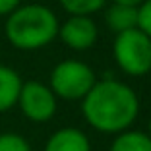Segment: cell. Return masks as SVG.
Returning <instances> with one entry per match:
<instances>
[{
	"mask_svg": "<svg viewBox=\"0 0 151 151\" xmlns=\"http://www.w3.org/2000/svg\"><path fill=\"white\" fill-rule=\"evenodd\" d=\"M81 112L89 126L105 134L128 130L139 114V99L124 81L105 78L95 81L89 93L81 99Z\"/></svg>",
	"mask_w": 151,
	"mask_h": 151,
	"instance_id": "obj_1",
	"label": "cell"
},
{
	"mask_svg": "<svg viewBox=\"0 0 151 151\" xmlns=\"http://www.w3.org/2000/svg\"><path fill=\"white\" fill-rule=\"evenodd\" d=\"M58 18L43 4L18 6L6 16L4 33L8 43L19 50H37L58 37Z\"/></svg>",
	"mask_w": 151,
	"mask_h": 151,
	"instance_id": "obj_2",
	"label": "cell"
},
{
	"mask_svg": "<svg viewBox=\"0 0 151 151\" xmlns=\"http://www.w3.org/2000/svg\"><path fill=\"white\" fill-rule=\"evenodd\" d=\"M112 54L118 68L128 76H145L151 72V37L134 27L116 35Z\"/></svg>",
	"mask_w": 151,
	"mask_h": 151,
	"instance_id": "obj_3",
	"label": "cell"
},
{
	"mask_svg": "<svg viewBox=\"0 0 151 151\" xmlns=\"http://www.w3.org/2000/svg\"><path fill=\"white\" fill-rule=\"evenodd\" d=\"M97 78L95 72L80 60H62L50 72V85L52 93L66 101H78L89 93L95 85Z\"/></svg>",
	"mask_w": 151,
	"mask_h": 151,
	"instance_id": "obj_4",
	"label": "cell"
},
{
	"mask_svg": "<svg viewBox=\"0 0 151 151\" xmlns=\"http://www.w3.org/2000/svg\"><path fill=\"white\" fill-rule=\"evenodd\" d=\"M23 116L31 122H47L56 112V95L41 81H25L19 89L18 103Z\"/></svg>",
	"mask_w": 151,
	"mask_h": 151,
	"instance_id": "obj_5",
	"label": "cell"
},
{
	"mask_svg": "<svg viewBox=\"0 0 151 151\" xmlns=\"http://www.w3.org/2000/svg\"><path fill=\"white\" fill-rule=\"evenodd\" d=\"M58 37L72 50H87L97 43L99 29L91 16H70L58 27Z\"/></svg>",
	"mask_w": 151,
	"mask_h": 151,
	"instance_id": "obj_6",
	"label": "cell"
},
{
	"mask_svg": "<svg viewBox=\"0 0 151 151\" xmlns=\"http://www.w3.org/2000/svg\"><path fill=\"white\" fill-rule=\"evenodd\" d=\"M45 151H91V142L80 128H60L47 139Z\"/></svg>",
	"mask_w": 151,
	"mask_h": 151,
	"instance_id": "obj_7",
	"label": "cell"
},
{
	"mask_svg": "<svg viewBox=\"0 0 151 151\" xmlns=\"http://www.w3.org/2000/svg\"><path fill=\"white\" fill-rule=\"evenodd\" d=\"M22 83V78L14 68L0 64V112H6L16 107Z\"/></svg>",
	"mask_w": 151,
	"mask_h": 151,
	"instance_id": "obj_8",
	"label": "cell"
},
{
	"mask_svg": "<svg viewBox=\"0 0 151 151\" xmlns=\"http://www.w3.org/2000/svg\"><path fill=\"white\" fill-rule=\"evenodd\" d=\"M107 25L112 33H122L138 27V8L134 6H124V4H112L105 14Z\"/></svg>",
	"mask_w": 151,
	"mask_h": 151,
	"instance_id": "obj_9",
	"label": "cell"
},
{
	"mask_svg": "<svg viewBox=\"0 0 151 151\" xmlns=\"http://www.w3.org/2000/svg\"><path fill=\"white\" fill-rule=\"evenodd\" d=\"M109 151H151V136L142 130H124L112 139Z\"/></svg>",
	"mask_w": 151,
	"mask_h": 151,
	"instance_id": "obj_10",
	"label": "cell"
},
{
	"mask_svg": "<svg viewBox=\"0 0 151 151\" xmlns=\"http://www.w3.org/2000/svg\"><path fill=\"white\" fill-rule=\"evenodd\" d=\"M58 2L72 16H91L99 12L107 0H58Z\"/></svg>",
	"mask_w": 151,
	"mask_h": 151,
	"instance_id": "obj_11",
	"label": "cell"
},
{
	"mask_svg": "<svg viewBox=\"0 0 151 151\" xmlns=\"http://www.w3.org/2000/svg\"><path fill=\"white\" fill-rule=\"evenodd\" d=\"M0 151H31V145L22 134L4 132L0 134Z\"/></svg>",
	"mask_w": 151,
	"mask_h": 151,
	"instance_id": "obj_12",
	"label": "cell"
},
{
	"mask_svg": "<svg viewBox=\"0 0 151 151\" xmlns=\"http://www.w3.org/2000/svg\"><path fill=\"white\" fill-rule=\"evenodd\" d=\"M138 29L151 37V0H143L138 6Z\"/></svg>",
	"mask_w": 151,
	"mask_h": 151,
	"instance_id": "obj_13",
	"label": "cell"
},
{
	"mask_svg": "<svg viewBox=\"0 0 151 151\" xmlns=\"http://www.w3.org/2000/svg\"><path fill=\"white\" fill-rule=\"evenodd\" d=\"M22 4V0H0V16H8Z\"/></svg>",
	"mask_w": 151,
	"mask_h": 151,
	"instance_id": "obj_14",
	"label": "cell"
},
{
	"mask_svg": "<svg viewBox=\"0 0 151 151\" xmlns=\"http://www.w3.org/2000/svg\"><path fill=\"white\" fill-rule=\"evenodd\" d=\"M111 2L112 4H124V6H134V8H138L143 0H111Z\"/></svg>",
	"mask_w": 151,
	"mask_h": 151,
	"instance_id": "obj_15",
	"label": "cell"
},
{
	"mask_svg": "<svg viewBox=\"0 0 151 151\" xmlns=\"http://www.w3.org/2000/svg\"><path fill=\"white\" fill-rule=\"evenodd\" d=\"M147 130H149V136H151V120L147 122Z\"/></svg>",
	"mask_w": 151,
	"mask_h": 151,
	"instance_id": "obj_16",
	"label": "cell"
}]
</instances>
